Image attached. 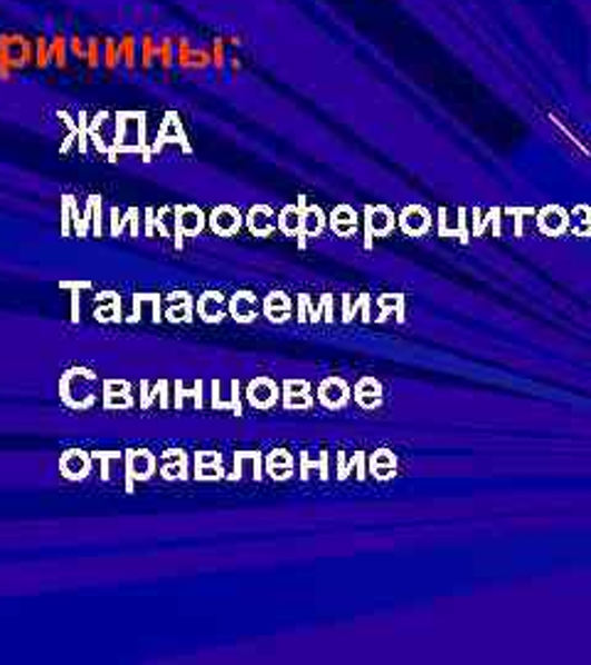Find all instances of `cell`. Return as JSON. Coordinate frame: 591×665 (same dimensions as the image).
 <instances>
[{"instance_id":"d4e9b609","label":"cell","mask_w":591,"mask_h":665,"mask_svg":"<svg viewBox=\"0 0 591 665\" xmlns=\"http://www.w3.org/2000/svg\"><path fill=\"white\" fill-rule=\"evenodd\" d=\"M367 474L373 476L380 484L385 480H392L400 474V458L392 449H375L373 454H367Z\"/></svg>"},{"instance_id":"1f68e13d","label":"cell","mask_w":591,"mask_h":665,"mask_svg":"<svg viewBox=\"0 0 591 665\" xmlns=\"http://www.w3.org/2000/svg\"><path fill=\"white\" fill-rule=\"evenodd\" d=\"M513 220V237L523 239L528 235V229L535 225V208H508L503 210Z\"/></svg>"},{"instance_id":"e0dca14e","label":"cell","mask_w":591,"mask_h":665,"mask_svg":"<svg viewBox=\"0 0 591 665\" xmlns=\"http://www.w3.org/2000/svg\"><path fill=\"white\" fill-rule=\"evenodd\" d=\"M328 229L341 239H353L361 232V212L353 205H335L328 212Z\"/></svg>"},{"instance_id":"e575fe53","label":"cell","mask_w":591,"mask_h":665,"mask_svg":"<svg viewBox=\"0 0 591 665\" xmlns=\"http://www.w3.org/2000/svg\"><path fill=\"white\" fill-rule=\"evenodd\" d=\"M213 67H217V72H225L227 67V48H225V40L217 38L213 44Z\"/></svg>"},{"instance_id":"f1b7e54d","label":"cell","mask_w":591,"mask_h":665,"mask_svg":"<svg viewBox=\"0 0 591 665\" xmlns=\"http://www.w3.org/2000/svg\"><path fill=\"white\" fill-rule=\"evenodd\" d=\"M195 316V298L190 294H173L168 306V320L173 324H190Z\"/></svg>"},{"instance_id":"7402d4cb","label":"cell","mask_w":591,"mask_h":665,"mask_svg":"<svg viewBox=\"0 0 591 665\" xmlns=\"http://www.w3.org/2000/svg\"><path fill=\"white\" fill-rule=\"evenodd\" d=\"M262 316L276 326L288 324L294 318V298L284 291L266 294L262 301Z\"/></svg>"},{"instance_id":"74e56055","label":"cell","mask_w":591,"mask_h":665,"mask_svg":"<svg viewBox=\"0 0 591 665\" xmlns=\"http://www.w3.org/2000/svg\"><path fill=\"white\" fill-rule=\"evenodd\" d=\"M227 62H229V67H232V72H239V67H242V64H239L237 57H227Z\"/></svg>"},{"instance_id":"9a60e30c","label":"cell","mask_w":591,"mask_h":665,"mask_svg":"<svg viewBox=\"0 0 591 665\" xmlns=\"http://www.w3.org/2000/svg\"><path fill=\"white\" fill-rule=\"evenodd\" d=\"M298 478L308 484V480H331V454L328 451H301L298 454Z\"/></svg>"},{"instance_id":"6da1fadb","label":"cell","mask_w":591,"mask_h":665,"mask_svg":"<svg viewBox=\"0 0 591 665\" xmlns=\"http://www.w3.org/2000/svg\"><path fill=\"white\" fill-rule=\"evenodd\" d=\"M363 225V247L370 251L375 247V239L392 237L397 229V212L390 205H365L361 215Z\"/></svg>"},{"instance_id":"ac0fdd59","label":"cell","mask_w":591,"mask_h":665,"mask_svg":"<svg viewBox=\"0 0 591 665\" xmlns=\"http://www.w3.org/2000/svg\"><path fill=\"white\" fill-rule=\"evenodd\" d=\"M210 407L215 411H232L235 417H245V395H242V383L229 380V397H223V380H213Z\"/></svg>"},{"instance_id":"5bb4252c","label":"cell","mask_w":591,"mask_h":665,"mask_svg":"<svg viewBox=\"0 0 591 665\" xmlns=\"http://www.w3.org/2000/svg\"><path fill=\"white\" fill-rule=\"evenodd\" d=\"M195 480H203V484H219V480L227 478V464L225 454L219 451H200L195 454Z\"/></svg>"},{"instance_id":"d6986e66","label":"cell","mask_w":591,"mask_h":665,"mask_svg":"<svg viewBox=\"0 0 591 665\" xmlns=\"http://www.w3.org/2000/svg\"><path fill=\"white\" fill-rule=\"evenodd\" d=\"M195 311L203 324L219 326L223 320H227V296L223 291H205L197 296Z\"/></svg>"},{"instance_id":"4dcf8cb0","label":"cell","mask_w":591,"mask_h":665,"mask_svg":"<svg viewBox=\"0 0 591 665\" xmlns=\"http://www.w3.org/2000/svg\"><path fill=\"white\" fill-rule=\"evenodd\" d=\"M567 235L587 239L591 235V208L589 205H577V208L570 212V229Z\"/></svg>"},{"instance_id":"8992f818","label":"cell","mask_w":591,"mask_h":665,"mask_svg":"<svg viewBox=\"0 0 591 665\" xmlns=\"http://www.w3.org/2000/svg\"><path fill=\"white\" fill-rule=\"evenodd\" d=\"M282 385V399L279 405L286 411H311L316 407V395H313V385L304 377H286Z\"/></svg>"},{"instance_id":"44dd1931","label":"cell","mask_w":591,"mask_h":665,"mask_svg":"<svg viewBox=\"0 0 591 665\" xmlns=\"http://www.w3.org/2000/svg\"><path fill=\"white\" fill-rule=\"evenodd\" d=\"M503 210L501 208H491V210H479L473 208L469 210V229H471V237H485V235H493V237H503Z\"/></svg>"},{"instance_id":"f546056e","label":"cell","mask_w":591,"mask_h":665,"mask_svg":"<svg viewBox=\"0 0 591 665\" xmlns=\"http://www.w3.org/2000/svg\"><path fill=\"white\" fill-rule=\"evenodd\" d=\"M164 476L168 480H185L190 476V458L185 451H168L164 464Z\"/></svg>"},{"instance_id":"7a4b0ae2","label":"cell","mask_w":591,"mask_h":665,"mask_svg":"<svg viewBox=\"0 0 591 665\" xmlns=\"http://www.w3.org/2000/svg\"><path fill=\"white\" fill-rule=\"evenodd\" d=\"M296 205L301 210V239L298 249L304 251L308 247V239H318L328 229V212L318 202H311L308 195H298Z\"/></svg>"},{"instance_id":"52a82bcc","label":"cell","mask_w":591,"mask_h":665,"mask_svg":"<svg viewBox=\"0 0 591 665\" xmlns=\"http://www.w3.org/2000/svg\"><path fill=\"white\" fill-rule=\"evenodd\" d=\"M436 235L439 237H456L461 245L471 239L469 229V208H439L436 210Z\"/></svg>"},{"instance_id":"f35d334b","label":"cell","mask_w":591,"mask_h":665,"mask_svg":"<svg viewBox=\"0 0 591 665\" xmlns=\"http://www.w3.org/2000/svg\"><path fill=\"white\" fill-rule=\"evenodd\" d=\"M164 64H166V67L170 64V50H168V48H164Z\"/></svg>"},{"instance_id":"d6a6232c","label":"cell","mask_w":591,"mask_h":665,"mask_svg":"<svg viewBox=\"0 0 591 665\" xmlns=\"http://www.w3.org/2000/svg\"><path fill=\"white\" fill-rule=\"evenodd\" d=\"M164 139L173 141V143H180L183 151L190 153V143H188V139H185V131H183L180 119L176 117V113H168V121L164 126Z\"/></svg>"},{"instance_id":"836d02e7","label":"cell","mask_w":591,"mask_h":665,"mask_svg":"<svg viewBox=\"0 0 591 665\" xmlns=\"http://www.w3.org/2000/svg\"><path fill=\"white\" fill-rule=\"evenodd\" d=\"M176 395H178V397H176V407H180L183 399H190V407H193V409H203V407H205V403H203V383H200V380H197V383L193 385V389H188V393H185L183 385L178 383V385H176Z\"/></svg>"},{"instance_id":"484cf974","label":"cell","mask_w":591,"mask_h":665,"mask_svg":"<svg viewBox=\"0 0 591 665\" xmlns=\"http://www.w3.org/2000/svg\"><path fill=\"white\" fill-rule=\"evenodd\" d=\"M207 227V215L197 205H183L176 210V232L180 237H197L203 235Z\"/></svg>"},{"instance_id":"cb8c5ba5","label":"cell","mask_w":591,"mask_h":665,"mask_svg":"<svg viewBox=\"0 0 591 665\" xmlns=\"http://www.w3.org/2000/svg\"><path fill=\"white\" fill-rule=\"evenodd\" d=\"M375 306L380 311L375 324H390V320H394V324L402 326L407 320V296L404 294H380L375 298Z\"/></svg>"},{"instance_id":"4316f807","label":"cell","mask_w":591,"mask_h":665,"mask_svg":"<svg viewBox=\"0 0 591 665\" xmlns=\"http://www.w3.org/2000/svg\"><path fill=\"white\" fill-rule=\"evenodd\" d=\"M353 476L357 480L367 478V454L365 451H355V454L338 451L335 454V478L347 480Z\"/></svg>"},{"instance_id":"8d00e7d4","label":"cell","mask_w":591,"mask_h":665,"mask_svg":"<svg viewBox=\"0 0 591 665\" xmlns=\"http://www.w3.org/2000/svg\"><path fill=\"white\" fill-rule=\"evenodd\" d=\"M160 222H164V232L168 235V227H170L173 222H176V217H170V210L166 208L164 212H160Z\"/></svg>"},{"instance_id":"5b68a950","label":"cell","mask_w":591,"mask_h":665,"mask_svg":"<svg viewBox=\"0 0 591 665\" xmlns=\"http://www.w3.org/2000/svg\"><path fill=\"white\" fill-rule=\"evenodd\" d=\"M316 403L328 409V411H343L351 407L353 403V393H351V385H347L345 377L341 375H328L323 377L316 387Z\"/></svg>"},{"instance_id":"d590c367","label":"cell","mask_w":591,"mask_h":665,"mask_svg":"<svg viewBox=\"0 0 591 665\" xmlns=\"http://www.w3.org/2000/svg\"><path fill=\"white\" fill-rule=\"evenodd\" d=\"M190 64L197 67V70H207V67L213 64V54L207 50H200V52H193L190 54Z\"/></svg>"},{"instance_id":"7c38bea8","label":"cell","mask_w":591,"mask_h":665,"mask_svg":"<svg viewBox=\"0 0 591 665\" xmlns=\"http://www.w3.org/2000/svg\"><path fill=\"white\" fill-rule=\"evenodd\" d=\"M225 480H264V454L262 451H237L232 458V472H227Z\"/></svg>"},{"instance_id":"2e32d148","label":"cell","mask_w":591,"mask_h":665,"mask_svg":"<svg viewBox=\"0 0 591 665\" xmlns=\"http://www.w3.org/2000/svg\"><path fill=\"white\" fill-rule=\"evenodd\" d=\"M296 476V456L288 449H274L264 456V478L286 484Z\"/></svg>"},{"instance_id":"8fae6325","label":"cell","mask_w":591,"mask_h":665,"mask_svg":"<svg viewBox=\"0 0 591 665\" xmlns=\"http://www.w3.org/2000/svg\"><path fill=\"white\" fill-rule=\"evenodd\" d=\"M535 229L542 237L560 239L570 229V212L562 205H544L542 210H535Z\"/></svg>"},{"instance_id":"4fadbf2b","label":"cell","mask_w":591,"mask_h":665,"mask_svg":"<svg viewBox=\"0 0 591 665\" xmlns=\"http://www.w3.org/2000/svg\"><path fill=\"white\" fill-rule=\"evenodd\" d=\"M351 393L353 403L363 411H377L385 405V387H382L375 375H363L355 387H351Z\"/></svg>"},{"instance_id":"603a6c76","label":"cell","mask_w":591,"mask_h":665,"mask_svg":"<svg viewBox=\"0 0 591 665\" xmlns=\"http://www.w3.org/2000/svg\"><path fill=\"white\" fill-rule=\"evenodd\" d=\"M361 320V324H373V296L370 294H345L341 298V320L343 324H353V320Z\"/></svg>"},{"instance_id":"3957f363","label":"cell","mask_w":591,"mask_h":665,"mask_svg":"<svg viewBox=\"0 0 591 665\" xmlns=\"http://www.w3.org/2000/svg\"><path fill=\"white\" fill-rule=\"evenodd\" d=\"M296 320H298V324H304V326L306 324H311V326L335 324V298H333V294H323L318 298V304H316V298L308 296V294L296 296Z\"/></svg>"},{"instance_id":"9c48e42d","label":"cell","mask_w":591,"mask_h":665,"mask_svg":"<svg viewBox=\"0 0 591 665\" xmlns=\"http://www.w3.org/2000/svg\"><path fill=\"white\" fill-rule=\"evenodd\" d=\"M397 229L407 237H426L434 229V215L424 205H407L397 212Z\"/></svg>"},{"instance_id":"ba28073f","label":"cell","mask_w":591,"mask_h":665,"mask_svg":"<svg viewBox=\"0 0 591 665\" xmlns=\"http://www.w3.org/2000/svg\"><path fill=\"white\" fill-rule=\"evenodd\" d=\"M262 316V304L259 296L249 289H239L232 296H227V318L235 320L239 326H252L257 324Z\"/></svg>"},{"instance_id":"83f0119b","label":"cell","mask_w":591,"mask_h":665,"mask_svg":"<svg viewBox=\"0 0 591 665\" xmlns=\"http://www.w3.org/2000/svg\"><path fill=\"white\" fill-rule=\"evenodd\" d=\"M276 232L296 239V245H298V239H301V210H298L296 202L284 205V208L276 212Z\"/></svg>"},{"instance_id":"ffe728a7","label":"cell","mask_w":591,"mask_h":665,"mask_svg":"<svg viewBox=\"0 0 591 665\" xmlns=\"http://www.w3.org/2000/svg\"><path fill=\"white\" fill-rule=\"evenodd\" d=\"M245 227L252 237H259V239L276 235V210L266 202L252 205L249 212L245 215Z\"/></svg>"},{"instance_id":"277c9868","label":"cell","mask_w":591,"mask_h":665,"mask_svg":"<svg viewBox=\"0 0 591 665\" xmlns=\"http://www.w3.org/2000/svg\"><path fill=\"white\" fill-rule=\"evenodd\" d=\"M242 395H245L247 407L257 409V411H272V409H276V405H279V399H282V385L276 383L274 377L259 375L247 383L245 393Z\"/></svg>"},{"instance_id":"30bf717a","label":"cell","mask_w":591,"mask_h":665,"mask_svg":"<svg viewBox=\"0 0 591 665\" xmlns=\"http://www.w3.org/2000/svg\"><path fill=\"white\" fill-rule=\"evenodd\" d=\"M207 227L213 229V235L223 237V239H232L242 232V227H245V215L239 212L237 205L223 202V205H217L210 215H207Z\"/></svg>"}]
</instances>
